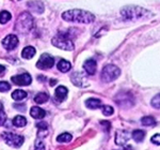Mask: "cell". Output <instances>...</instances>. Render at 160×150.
Here are the masks:
<instances>
[{"mask_svg":"<svg viewBox=\"0 0 160 150\" xmlns=\"http://www.w3.org/2000/svg\"><path fill=\"white\" fill-rule=\"evenodd\" d=\"M37 128L38 129V130H41V131H46V130H47V128H48V126H47V123H46L45 121H40V122L37 123Z\"/></svg>","mask_w":160,"mask_h":150,"instance_id":"obj_31","label":"cell"},{"mask_svg":"<svg viewBox=\"0 0 160 150\" xmlns=\"http://www.w3.org/2000/svg\"><path fill=\"white\" fill-rule=\"evenodd\" d=\"M102 114H104L105 116H111V115H113V113H114L113 107L109 106V105H105V106H102Z\"/></svg>","mask_w":160,"mask_h":150,"instance_id":"obj_28","label":"cell"},{"mask_svg":"<svg viewBox=\"0 0 160 150\" xmlns=\"http://www.w3.org/2000/svg\"><path fill=\"white\" fill-rule=\"evenodd\" d=\"M35 53H37V51H35V48L33 46H26L22 51V57L24 59H28L29 60V59L34 57Z\"/></svg>","mask_w":160,"mask_h":150,"instance_id":"obj_17","label":"cell"},{"mask_svg":"<svg viewBox=\"0 0 160 150\" xmlns=\"http://www.w3.org/2000/svg\"><path fill=\"white\" fill-rule=\"evenodd\" d=\"M115 102L118 103V106L124 107V108H129L131 106H133L135 104V101H133L132 95L130 94H118L115 97Z\"/></svg>","mask_w":160,"mask_h":150,"instance_id":"obj_8","label":"cell"},{"mask_svg":"<svg viewBox=\"0 0 160 150\" xmlns=\"http://www.w3.org/2000/svg\"><path fill=\"white\" fill-rule=\"evenodd\" d=\"M0 16H1V19H0V24L1 25H6L7 23L12 19V14L8 11H1Z\"/></svg>","mask_w":160,"mask_h":150,"instance_id":"obj_25","label":"cell"},{"mask_svg":"<svg viewBox=\"0 0 160 150\" xmlns=\"http://www.w3.org/2000/svg\"><path fill=\"white\" fill-rule=\"evenodd\" d=\"M13 122V126H17V128H22V126H25L27 125V119H26L24 116H16V117H14V119L12 120Z\"/></svg>","mask_w":160,"mask_h":150,"instance_id":"obj_22","label":"cell"},{"mask_svg":"<svg viewBox=\"0 0 160 150\" xmlns=\"http://www.w3.org/2000/svg\"><path fill=\"white\" fill-rule=\"evenodd\" d=\"M56 83H57V81H53V79H51V81H50V85L52 86V85H55Z\"/></svg>","mask_w":160,"mask_h":150,"instance_id":"obj_36","label":"cell"},{"mask_svg":"<svg viewBox=\"0 0 160 150\" xmlns=\"http://www.w3.org/2000/svg\"><path fill=\"white\" fill-rule=\"evenodd\" d=\"M121 75V70L118 68L114 64H107L104 67L100 74L102 81L105 83H111L115 79H118V77Z\"/></svg>","mask_w":160,"mask_h":150,"instance_id":"obj_4","label":"cell"},{"mask_svg":"<svg viewBox=\"0 0 160 150\" xmlns=\"http://www.w3.org/2000/svg\"><path fill=\"white\" fill-rule=\"evenodd\" d=\"M96 68H97V63H96V61L93 60V59H89V60L84 61L83 69L89 75H94L96 73Z\"/></svg>","mask_w":160,"mask_h":150,"instance_id":"obj_14","label":"cell"},{"mask_svg":"<svg viewBox=\"0 0 160 150\" xmlns=\"http://www.w3.org/2000/svg\"><path fill=\"white\" fill-rule=\"evenodd\" d=\"M121 15L126 20H139L149 16L151 12L138 6H125L121 10Z\"/></svg>","mask_w":160,"mask_h":150,"instance_id":"obj_2","label":"cell"},{"mask_svg":"<svg viewBox=\"0 0 160 150\" xmlns=\"http://www.w3.org/2000/svg\"><path fill=\"white\" fill-rule=\"evenodd\" d=\"M53 66H55V58L47 53L42 54L37 62V68L40 70H48L52 68Z\"/></svg>","mask_w":160,"mask_h":150,"instance_id":"obj_7","label":"cell"},{"mask_svg":"<svg viewBox=\"0 0 160 150\" xmlns=\"http://www.w3.org/2000/svg\"><path fill=\"white\" fill-rule=\"evenodd\" d=\"M33 26H34V19H33L32 15L28 12H22L18 15L16 22H15L14 29L17 33L25 35L32 30Z\"/></svg>","mask_w":160,"mask_h":150,"instance_id":"obj_3","label":"cell"},{"mask_svg":"<svg viewBox=\"0 0 160 150\" xmlns=\"http://www.w3.org/2000/svg\"><path fill=\"white\" fill-rule=\"evenodd\" d=\"M10 89H11V86H10L9 83L1 81V83H0V91H1V92H7V91H9Z\"/></svg>","mask_w":160,"mask_h":150,"instance_id":"obj_29","label":"cell"},{"mask_svg":"<svg viewBox=\"0 0 160 150\" xmlns=\"http://www.w3.org/2000/svg\"><path fill=\"white\" fill-rule=\"evenodd\" d=\"M141 123L145 126H153L156 125V120L152 116H145V117L141 119Z\"/></svg>","mask_w":160,"mask_h":150,"instance_id":"obj_24","label":"cell"},{"mask_svg":"<svg viewBox=\"0 0 160 150\" xmlns=\"http://www.w3.org/2000/svg\"><path fill=\"white\" fill-rule=\"evenodd\" d=\"M28 8L32 12L37 13V14H42L45 11V6L42 1H38V0H33V1H29L27 3Z\"/></svg>","mask_w":160,"mask_h":150,"instance_id":"obj_13","label":"cell"},{"mask_svg":"<svg viewBox=\"0 0 160 150\" xmlns=\"http://www.w3.org/2000/svg\"><path fill=\"white\" fill-rule=\"evenodd\" d=\"M13 84H15L16 86H28L31 84L32 78H31V75L28 73H24L20 75H15L11 78Z\"/></svg>","mask_w":160,"mask_h":150,"instance_id":"obj_10","label":"cell"},{"mask_svg":"<svg viewBox=\"0 0 160 150\" xmlns=\"http://www.w3.org/2000/svg\"><path fill=\"white\" fill-rule=\"evenodd\" d=\"M122 150H132V149H131V147H130V146H125Z\"/></svg>","mask_w":160,"mask_h":150,"instance_id":"obj_35","label":"cell"},{"mask_svg":"<svg viewBox=\"0 0 160 150\" xmlns=\"http://www.w3.org/2000/svg\"><path fill=\"white\" fill-rule=\"evenodd\" d=\"M34 150H46L45 149V145L43 144V142L41 141V139H37V142H35Z\"/></svg>","mask_w":160,"mask_h":150,"instance_id":"obj_30","label":"cell"},{"mask_svg":"<svg viewBox=\"0 0 160 150\" xmlns=\"http://www.w3.org/2000/svg\"><path fill=\"white\" fill-rule=\"evenodd\" d=\"M151 104H152V106L154 108H156V110H160V94H156L153 99H152Z\"/></svg>","mask_w":160,"mask_h":150,"instance_id":"obj_27","label":"cell"},{"mask_svg":"<svg viewBox=\"0 0 160 150\" xmlns=\"http://www.w3.org/2000/svg\"><path fill=\"white\" fill-rule=\"evenodd\" d=\"M151 142H152L153 144L160 145V134H155L153 137L151 138Z\"/></svg>","mask_w":160,"mask_h":150,"instance_id":"obj_32","label":"cell"},{"mask_svg":"<svg viewBox=\"0 0 160 150\" xmlns=\"http://www.w3.org/2000/svg\"><path fill=\"white\" fill-rule=\"evenodd\" d=\"M68 88L64 86H58L55 90V98L57 102H62V101L65 100L66 95H68Z\"/></svg>","mask_w":160,"mask_h":150,"instance_id":"obj_15","label":"cell"},{"mask_svg":"<svg viewBox=\"0 0 160 150\" xmlns=\"http://www.w3.org/2000/svg\"><path fill=\"white\" fill-rule=\"evenodd\" d=\"M129 138H130V133L128 131L118 130L115 132L114 142H115V144L118 145V146H124V145H126V143L129 141Z\"/></svg>","mask_w":160,"mask_h":150,"instance_id":"obj_12","label":"cell"},{"mask_svg":"<svg viewBox=\"0 0 160 150\" xmlns=\"http://www.w3.org/2000/svg\"><path fill=\"white\" fill-rule=\"evenodd\" d=\"M51 43H52L53 46L56 47L60 48V50H63V51H74L75 46H74V43L71 39H68V37L65 35H57L51 40Z\"/></svg>","mask_w":160,"mask_h":150,"instance_id":"obj_5","label":"cell"},{"mask_svg":"<svg viewBox=\"0 0 160 150\" xmlns=\"http://www.w3.org/2000/svg\"><path fill=\"white\" fill-rule=\"evenodd\" d=\"M49 100V94L47 92H40L34 97V102L37 104H44Z\"/></svg>","mask_w":160,"mask_h":150,"instance_id":"obj_20","label":"cell"},{"mask_svg":"<svg viewBox=\"0 0 160 150\" xmlns=\"http://www.w3.org/2000/svg\"><path fill=\"white\" fill-rule=\"evenodd\" d=\"M30 116L34 119H43L46 116L45 110L38 106H32L30 108Z\"/></svg>","mask_w":160,"mask_h":150,"instance_id":"obj_16","label":"cell"},{"mask_svg":"<svg viewBox=\"0 0 160 150\" xmlns=\"http://www.w3.org/2000/svg\"><path fill=\"white\" fill-rule=\"evenodd\" d=\"M73 136L71 135L69 133H63V134H60V135L57 137V141L59 143H69L72 141Z\"/></svg>","mask_w":160,"mask_h":150,"instance_id":"obj_26","label":"cell"},{"mask_svg":"<svg viewBox=\"0 0 160 150\" xmlns=\"http://www.w3.org/2000/svg\"><path fill=\"white\" fill-rule=\"evenodd\" d=\"M27 92L24 91L22 89H16L15 91H13L12 94V99L15 100V101H22L27 98Z\"/></svg>","mask_w":160,"mask_h":150,"instance_id":"obj_21","label":"cell"},{"mask_svg":"<svg viewBox=\"0 0 160 150\" xmlns=\"http://www.w3.org/2000/svg\"><path fill=\"white\" fill-rule=\"evenodd\" d=\"M0 117H1V126L4 125V122H6V114L3 112V106H2L1 104V113H0Z\"/></svg>","mask_w":160,"mask_h":150,"instance_id":"obj_33","label":"cell"},{"mask_svg":"<svg viewBox=\"0 0 160 150\" xmlns=\"http://www.w3.org/2000/svg\"><path fill=\"white\" fill-rule=\"evenodd\" d=\"M131 137H132L137 143H141L145 137V132L142 130H135L131 133Z\"/></svg>","mask_w":160,"mask_h":150,"instance_id":"obj_23","label":"cell"},{"mask_svg":"<svg viewBox=\"0 0 160 150\" xmlns=\"http://www.w3.org/2000/svg\"><path fill=\"white\" fill-rule=\"evenodd\" d=\"M1 43H2V46H3L7 51H13V50H15V48L17 47L19 41H18L17 35H7L3 40H2Z\"/></svg>","mask_w":160,"mask_h":150,"instance_id":"obj_9","label":"cell"},{"mask_svg":"<svg viewBox=\"0 0 160 150\" xmlns=\"http://www.w3.org/2000/svg\"><path fill=\"white\" fill-rule=\"evenodd\" d=\"M62 19L65 22L77 23V24H91L95 20V16L89 11L81 9H73L62 13Z\"/></svg>","mask_w":160,"mask_h":150,"instance_id":"obj_1","label":"cell"},{"mask_svg":"<svg viewBox=\"0 0 160 150\" xmlns=\"http://www.w3.org/2000/svg\"><path fill=\"white\" fill-rule=\"evenodd\" d=\"M86 105L88 108H90V110H97V108L102 107L100 100L95 99V98H90V99H88L86 102Z\"/></svg>","mask_w":160,"mask_h":150,"instance_id":"obj_18","label":"cell"},{"mask_svg":"<svg viewBox=\"0 0 160 150\" xmlns=\"http://www.w3.org/2000/svg\"><path fill=\"white\" fill-rule=\"evenodd\" d=\"M71 81L75 86L80 87V88H86V87H88V85H89L86 76H84L82 73H80V72H75V73L72 74Z\"/></svg>","mask_w":160,"mask_h":150,"instance_id":"obj_11","label":"cell"},{"mask_svg":"<svg viewBox=\"0 0 160 150\" xmlns=\"http://www.w3.org/2000/svg\"><path fill=\"white\" fill-rule=\"evenodd\" d=\"M0 69H1V76H2V74L4 73V70H6V67L1 64V66H0Z\"/></svg>","mask_w":160,"mask_h":150,"instance_id":"obj_34","label":"cell"},{"mask_svg":"<svg viewBox=\"0 0 160 150\" xmlns=\"http://www.w3.org/2000/svg\"><path fill=\"white\" fill-rule=\"evenodd\" d=\"M57 67H58V70L62 73H66V72H68L69 70L72 69V64L71 62H68V60H64V59H62L58 62L57 64Z\"/></svg>","mask_w":160,"mask_h":150,"instance_id":"obj_19","label":"cell"},{"mask_svg":"<svg viewBox=\"0 0 160 150\" xmlns=\"http://www.w3.org/2000/svg\"><path fill=\"white\" fill-rule=\"evenodd\" d=\"M1 137L6 142V144L14 148H19L24 144V137L22 135H17V134L10 133V132H3L1 134Z\"/></svg>","mask_w":160,"mask_h":150,"instance_id":"obj_6","label":"cell"}]
</instances>
